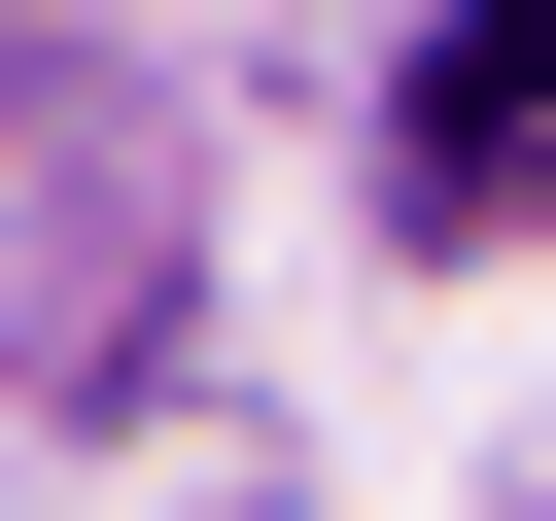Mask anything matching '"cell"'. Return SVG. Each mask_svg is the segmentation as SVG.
<instances>
[{
  "label": "cell",
  "instance_id": "1",
  "mask_svg": "<svg viewBox=\"0 0 556 521\" xmlns=\"http://www.w3.org/2000/svg\"><path fill=\"white\" fill-rule=\"evenodd\" d=\"M521 139H556V0H452V35H417V174H452V208H486V174H521Z\"/></svg>",
  "mask_w": 556,
  "mask_h": 521
}]
</instances>
